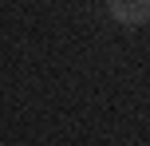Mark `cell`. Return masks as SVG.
I'll return each instance as SVG.
<instances>
[{"instance_id":"6da1fadb","label":"cell","mask_w":150,"mask_h":146,"mask_svg":"<svg viewBox=\"0 0 150 146\" xmlns=\"http://www.w3.org/2000/svg\"><path fill=\"white\" fill-rule=\"evenodd\" d=\"M107 8H111V16L119 24H127V28H138V24L150 20V0H107Z\"/></svg>"}]
</instances>
